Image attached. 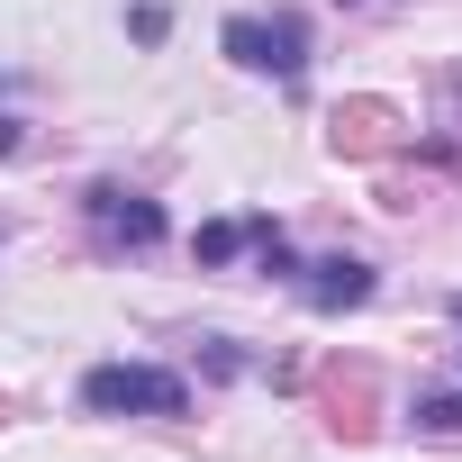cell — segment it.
<instances>
[{
    "label": "cell",
    "mask_w": 462,
    "mask_h": 462,
    "mask_svg": "<svg viewBox=\"0 0 462 462\" xmlns=\"http://www.w3.org/2000/svg\"><path fill=\"white\" fill-rule=\"evenodd\" d=\"M190 254H199V263H236V254H245V217H208L199 236H190Z\"/></svg>",
    "instance_id": "obj_8"
},
{
    "label": "cell",
    "mask_w": 462,
    "mask_h": 462,
    "mask_svg": "<svg viewBox=\"0 0 462 462\" xmlns=\"http://www.w3.org/2000/svg\"><path fill=\"white\" fill-rule=\"evenodd\" d=\"M163 28H172V19H163V10H154V0H145V10H136V19H127V37H136V46H163Z\"/></svg>",
    "instance_id": "obj_10"
},
{
    "label": "cell",
    "mask_w": 462,
    "mask_h": 462,
    "mask_svg": "<svg viewBox=\"0 0 462 462\" xmlns=\"http://www.w3.org/2000/svg\"><path fill=\"white\" fill-rule=\"evenodd\" d=\"M82 408L91 417H181L190 390H181V372H154V363H100V372H82Z\"/></svg>",
    "instance_id": "obj_1"
},
{
    "label": "cell",
    "mask_w": 462,
    "mask_h": 462,
    "mask_svg": "<svg viewBox=\"0 0 462 462\" xmlns=\"http://www.w3.org/2000/svg\"><path fill=\"white\" fill-rule=\"evenodd\" d=\"M0 426H10V390H0Z\"/></svg>",
    "instance_id": "obj_12"
},
{
    "label": "cell",
    "mask_w": 462,
    "mask_h": 462,
    "mask_svg": "<svg viewBox=\"0 0 462 462\" xmlns=\"http://www.w3.org/2000/svg\"><path fill=\"white\" fill-rule=\"evenodd\" d=\"M309 390H318L327 435H345V444H372V435H381V372H372L363 354H327Z\"/></svg>",
    "instance_id": "obj_2"
},
{
    "label": "cell",
    "mask_w": 462,
    "mask_h": 462,
    "mask_svg": "<svg viewBox=\"0 0 462 462\" xmlns=\"http://www.w3.org/2000/svg\"><path fill=\"white\" fill-rule=\"evenodd\" d=\"M245 245L263 254V273H273V282H291V273H300V254H291V236H282L273 217H245Z\"/></svg>",
    "instance_id": "obj_7"
},
{
    "label": "cell",
    "mask_w": 462,
    "mask_h": 462,
    "mask_svg": "<svg viewBox=\"0 0 462 462\" xmlns=\"http://www.w3.org/2000/svg\"><path fill=\"white\" fill-rule=\"evenodd\" d=\"M82 208H91V226H100V245H127V254L163 245V208H154L145 190H118V181H91V190H82Z\"/></svg>",
    "instance_id": "obj_5"
},
{
    "label": "cell",
    "mask_w": 462,
    "mask_h": 462,
    "mask_svg": "<svg viewBox=\"0 0 462 462\" xmlns=\"http://www.w3.org/2000/svg\"><path fill=\"white\" fill-rule=\"evenodd\" d=\"M408 136H417V127H408L399 100H372V91H363V100H336V109H327V154H336V163H381V154H399Z\"/></svg>",
    "instance_id": "obj_4"
},
{
    "label": "cell",
    "mask_w": 462,
    "mask_h": 462,
    "mask_svg": "<svg viewBox=\"0 0 462 462\" xmlns=\"http://www.w3.org/2000/svg\"><path fill=\"white\" fill-rule=\"evenodd\" d=\"M417 426H435V435H462V390H426V399H417Z\"/></svg>",
    "instance_id": "obj_9"
},
{
    "label": "cell",
    "mask_w": 462,
    "mask_h": 462,
    "mask_svg": "<svg viewBox=\"0 0 462 462\" xmlns=\"http://www.w3.org/2000/svg\"><path fill=\"white\" fill-rule=\"evenodd\" d=\"M309 300H318L327 318L363 309V300H372V263H363V254H327V263H309Z\"/></svg>",
    "instance_id": "obj_6"
},
{
    "label": "cell",
    "mask_w": 462,
    "mask_h": 462,
    "mask_svg": "<svg viewBox=\"0 0 462 462\" xmlns=\"http://www.w3.org/2000/svg\"><path fill=\"white\" fill-rule=\"evenodd\" d=\"M0 154H19V118H0Z\"/></svg>",
    "instance_id": "obj_11"
},
{
    "label": "cell",
    "mask_w": 462,
    "mask_h": 462,
    "mask_svg": "<svg viewBox=\"0 0 462 462\" xmlns=\"http://www.w3.org/2000/svg\"><path fill=\"white\" fill-rule=\"evenodd\" d=\"M226 55H236L245 73H273V82H300L309 73V19L300 10H273V19H226L217 37Z\"/></svg>",
    "instance_id": "obj_3"
}]
</instances>
